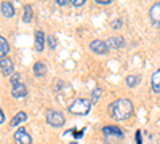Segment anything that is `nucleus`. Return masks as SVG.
<instances>
[{
	"label": "nucleus",
	"instance_id": "obj_25",
	"mask_svg": "<svg viewBox=\"0 0 160 144\" xmlns=\"http://www.w3.org/2000/svg\"><path fill=\"white\" fill-rule=\"evenodd\" d=\"M68 2H71V0H56V3H58V5H61V7H62V5H66Z\"/></svg>",
	"mask_w": 160,
	"mask_h": 144
},
{
	"label": "nucleus",
	"instance_id": "obj_12",
	"mask_svg": "<svg viewBox=\"0 0 160 144\" xmlns=\"http://www.w3.org/2000/svg\"><path fill=\"white\" fill-rule=\"evenodd\" d=\"M0 10H2V16H5V18H11L15 15V8H13V5L10 2H2Z\"/></svg>",
	"mask_w": 160,
	"mask_h": 144
},
{
	"label": "nucleus",
	"instance_id": "obj_18",
	"mask_svg": "<svg viewBox=\"0 0 160 144\" xmlns=\"http://www.w3.org/2000/svg\"><path fill=\"white\" fill-rule=\"evenodd\" d=\"M125 82H127V85H128L130 88H135V87L141 82V77H139V75H128V77L125 78Z\"/></svg>",
	"mask_w": 160,
	"mask_h": 144
},
{
	"label": "nucleus",
	"instance_id": "obj_7",
	"mask_svg": "<svg viewBox=\"0 0 160 144\" xmlns=\"http://www.w3.org/2000/svg\"><path fill=\"white\" fill-rule=\"evenodd\" d=\"M102 132L106 135V138H111V136H115L118 139H122L123 138V132L120 130L118 127H114V125H109V127H104L102 128Z\"/></svg>",
	"mask_w": 160,
	"mask_h": 144
},
{
	"label": "nucleus",
	"instance_id": "obj_13",
	"mask_svg": "<svg viewBox=\"0 0 160 144\" xmlns=\"http://www.w3.org/2000/svg\"><path fill=\"white\" fill-rule=\"evenodd\" d=\"M106 43H108L109 48H117V50L122 48V47H125V40H123L122 37H111L109 42H106Z\"/></svg>",
	"mask_w": 160,
	"mask_h": 144
},
{
	"label": "nucleus",
	"instance_id": "obj_20",
	"mask_svg": "<svg viewBox=\"0 0 160 144\" xmlns=\"http://www.w3.org/2000/svg\"><path fill=\"white\" fill-rule=\"evenodd\" d=\"M10 82H11V85H13V87L19 85V83H21V75H19V74H13V75H11V78H10Z\"/></svg>",
	"mask_w": 160,
	"mask_h": 144
},
{
	"label": "nucleus",
	"instance_id": "obj_24",
	"mask_svg": "<svg viewBox=\"0 0 160 144\" xmlns=\"http://www.w3.org/2000/svg\"><path fill=\"white\" fill-rule=\"evenodd\" d=\"M96 2L99 5H109V3H112V0H96Z\"/></svg>",
	"mask_w": 160,
	"mask_h": 144
},
{
	"label": "nucleus",
	"instance_id": "obj_6",
	"mask_svg": "<svg viewBox=\"0 0 160 144\" xmlns=\"http://www.w3.org/2000/svg\"><path fill=\"white\" fill-rule=\"evenodd\" d=\"M15 141L18 144H32V136L26 132L24 128L19 127V130H16V132H15Z\"/></svg>",
	"mask_w": 160,
	"mask_h": 144
},
{
	"label": "nucleus",
	"instance_id": "obj_15",
	"mask_svg": "<svg viewBox=\"0 0 160 144\" xmlns=\"http://www.w3.org/2000/svg\"><path fill=\"white\" fill-rule=\"evenodd\" d=\"M26 120H28V114H26V112H18L15 117H13V119H11V127H18L19 123H22V122H26Z\"/></svg>",
	"mask_w": 160,
	"mask_h": 144
},
{
	"label": "nucleus",
	"instance_id": "obj_3",
	"mask_svg": "<svg viewBox=\"0 0 160 144\" xmlns=\"http://www.w3.org/2000/svg\"><path fill=\"white\" fill-rule=\"evenodd\" d=\"M47 122H48L51 127L59 128V127H62V125L66 123V117H64V114H62L61 111H53V109H50V111H47Z\"/></svg>",
	"mask_w": 160,
	"mask_h": 144
},
{
	"label": "nucleus",
	"instance_id": "obj_23",
	"mask_svg": "<svg viewBox=\"0 0 160 144\" xmlns=\"http://www.w3.org/2000/svg\"><path fill=\"white\" fill-rule=\"evenodd\" d=\"M71 2H72L74 7H82L85 3V0H71Z\"/></svg>",
	"mask_w": 160,
	"mask_h": 144
},
{
	"label": "nucleus",
	"instance_id": "obj_8",
	"mask_svg": "<svg viewBox=\"0 0 160 144\" xmlns=\"http://www.w3.org/2000/svg\"><path fill=\"white\" fill-rule=\"evenodd\" d=\"M0 66H2V74H3L5 77L11 75V72H13V62H11V59H10L8 56L0 58Z\"/></svg>",
	"mask_w": 160,
	"mask_h": 144
},
{
	"label": "nucleus",
	"instance_id": "obj_1",
	"mask_svg": "<svg viewBox=\"0 0 160 144\" xmlns=\"http://www.w3.org/2000/svg\"><path fill=\"white\" fill-rule=\"evenodd\" d=\"M133 102L128 98H118L109 106V114L115 120H127L133 115Z\"/></svg>",
	"mask_w": 160,
	"mask_h": 144
},
{
	"label": "nucleus",
	"instance_id": "obj_4",
	"mask_svg": "<svg viewBox=\"0 0 160 144\" xmlns=\"http://www.w3.org/2000/svg\"><path fill=\"white\" fill-rule=\"evenodd\" d=\"M149 19H151L154 27L160 29V2H157V3H154L151 7V10H149Z\"/></svg>",
	"mask_w": 160,
	"mask_h": 144
},
{
	"label": "nucleus",
	"instance_id": "obj_9",
	"mask_svg": "<svg viewBox=\"0 0 160 144\" xmlns=\"http://www.w3.org/2000/svg\"><path fill=\"white\" fill-rule=\"evenodd\" d=\"M26 95H28V88H26V85H22V83H19V85L11 88V96L13 98L19 99V98H24Z\"/></svg>",
	"mask_w": 160,
	"mask_h": 144
},
{
	"label": "nucleus",
	"instance_id": "obj_17",
	"mask_svg": "<svg viewBox=\"0 0 160 144\" xmlns=\"http://www.w3.org/2000/svg\"><path fill=\"white\" fill-rule=\"evenodd\" d=\"M8 51H10V45L7 42V38L5 37H0V56L5 58Z\"/></svg>",
	"mask_w": 160,
	"mask_h": 144
},
{
	"label": "nucleus",
	"instance_id": "obj_22",
	"mask_svg": "<svg viewBox=\"0 0 160 144\" xmlns=\"http://www.w3.org/2000/svg\"><path fill=\"white\" fill-rule=\"evenodd\" d=\"M111 26H112V29H120L123 26V22H122V19H115L111 22Z\"/></svg>",
	"mask_w": 160,
	"mask_h": 144
},
{
	"label": "nucleus",
	"instance_id": "obj_11",
	"mask_svg": "<svg viewBox=\"0 0 160 144\" xmlns=\"http://www.w3.org/2000/svg\"><path fill=\"white\" fill-rule=\"evenodd\" d=\"M45 74H47V64L42 62V61L35 62L34 64V75L37 78H40V77H45Z\"/></svg>",
	"mask_w": 160,
	"mask_h": 144
},
{
	"label": "nucleus",
	"instance_id": "obj_14",
	"mask_svg": "<svg viewBox=\"0 0 160 144\" xmlns=\"http://www.w3.org/2000/svg\"><path fill=\"white\" fill-rule=\"evenodd\" d=\"M151 82H152V90L155 91V93H160V69L152 74Z\"/></svg>",
	"mask_w": 160,
	"mask_h": 144
},
{
	"label": "nucleus",
	"instance_id": "obj_16",
	"mask_svg": "<svg viewBox=\"0 0 160 144\" xmlns=\"http://www.w3.org/2000/svg\"><path fill=\"white\" fill-rule=\"evenodd\" d=\"M34 18V11L31 5H24V15H22V21L24 22H31Z\"/></svg>",
	"mask_w": 160,
	"mask_h": 144
},
{
	"label": "nucleus",
	"instance_id": "obj_26",
	"mask_svg": "<svg viewBox=\"0 0 160 144\" xmlns=\"http://www.w3.org/2000/svg\"><path fill=\"white\" fill-rule=\"evenodd\" d=\"M5 122V114H3V111H0V123H3Z\"/></svg>",
	"mask_w": 160,
	"mask_h": 144
},
{
	"label": "nucleus",
	"instance_id": "obj_27",
	"mask_svg": "<svg viewBox=\"0 0 160 144\" xmlns=\"http://www.w3.org/2000/svg\"><path fill=\"white\" fill-rule=\"evenodd\" d=\"M72 144H77V142H72Z\"/></svg>",
	"mask_w": 160,
	"mask_h": 144
},
{
	"label": "nucleus",
	"instance_id": "obj_19",
	"mask_svg": "<svg viewBox=\"0 0 160 144\" xmlns=\"http://www.w3.org/2000/svg\"><path fill=\"white\" fill-rule=\"evenodd\" d=\"M102 96V90L99 87H96L95 90H93V93H91V102H98Z\"/></svg>",
	"mask_w": 160,
	"mask_h": 144
},
{
	"label": "nucleus",
	"instance_id": "obj_2",
	"mask_svg": "<svg viewBox=\"0 0 160 144\" xmlns=\"http://www.w3.org/2000/svg\"><path fill=\"white\" fill-rule=\"evenodd\" d=\"M91 109V99L77 98L72 104H69V112L74 115H87Z\"/></svg>",
	"mask_w": 160,
	"mask_h": 144
},
{
	"label": "nucleus",
	"instance_id": "obj_5",
	"mask_svg": "<svg viewBox=\"0 0 160 144\" xmlns=\"http://www.w3.org/2000/svg\"><path fill=\"white\" fill-rule=\"evenodd\" d=\"M90 50L93 51V53H96V55H106L109 51V47H108V43H106L104 40H93L90 43Z\"/></svg>",
	"mask_w": 160,
	"mask_h": 144
},
{
	"label": "nucleus",
	"instance_id": "obj_10",
	"mask_svg": "<svg viewBox=\"0 0 160 144\" xmlns=\"http://www.w3.org/2000/svg\"><path fill=\"white\" fill-rule=\"evenodd\" d=\"M35 50L37 51H43V47H45V34L42 31H37L35 32Z\"/></svg>",
	"mask_w": 160,
	"mask_h": 144
},
{
	"label": "nucleus",
	"instance_id": "obj_21",
	"mask_svg": "<svg viewBox=\"0 0 160 144\" xmlns=\"http://www.w3.org/2000/svg\"><path fill=\"white\" fill-rule=\"evenodd\" d=\"M48 45H50L51 50L56 48V38H55V35H50V37H48Z\"/></svg>",
	"mask_w": 160,
	"mask_h": 144
}]
</instances>
